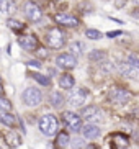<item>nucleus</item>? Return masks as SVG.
<instances>
[{
	"label": "nucleus",
	"instance_id": "nucleus-28",
	"mask_svg": "<svg viewBox=\"0 0 139 149\" xmlns=\"http://www.w3.org/2000/svg\"><path fill=\"white\" fill-rule=\"evenodd\" d=\"M105 57V53L103 51H93V53L90 54V59L92 61H95V59H103Z\"/></svg>",
	"mask_w": 139,
	"mask_h": 149
},
{
	"label": "nucleus",
	"instance_id": "nucleus-21",
	"mask_svg": "<svg viewBox=\"0 0 139 149\" xmlns=\"http://www.w3.org/2000/svg\"><path fill=\"white\" fill-rule=\"evenodd\" d=\"M7 25H8V26L12 28L13 31H22L23 28H25V25H23V23H20L18 20H13V18H8Z\"/></svg>",
	"mask_w": 139,
	"mask_h": 149
},
{
	"label": "nucleus",
	"instance_id": "nucleus-13",
	"mask_svg": "<svg viewBox=\"0 0 139 149\" xmlns=\"http://www.w3.org/2000/svg\"><path fill=\"white\" fill-rule=\"evenodd\" d=\"M82 116L87 120V121H98V120L101 118V113L97 107H87V108H83Z\"/></svg>",
	"mask_w": 139,
	"mask_h": 149
},
{
	"label": "nucleus",
	"instance_id": "nucleus-30",
	"mask_svg": "<svg viewBox=\"0 0 139 149\" xmlns=\"http://www.w3.org/2000/svg\"><path fill=\"white\" fill-rule=\"evenodd\" d=\"M120 35H121V31H110L106 36H108V38H116V36H120Z\"/></svg>",
	"mask_w": 139,
	"mask_h": 149
},
{
	"label": "nucleus",
	"instance_id": "nucleus-25",
	"mask_svg": "<svg viewBox=\"0 0 139 149\" xmlns=\"http://www.w3.org/2000/svg\"><path fill=\"white\" fill-rule=\"evenodd\" d=\"M126 62L128 64H131V66H134V67H139V57H138V54H129V57L126 59Z\"/></svg>",
	"mask_w": 139,
	"mask_h": 149
},
{
	"label": "nucleus",
	"instance_id": "nucleus-31",
	"mask_svg": "<svg viewBox=\"0 0 139 149\" xmlns=\"http://www.w3.org/2000/svg\"><path fill=\"white\" fill-rule=\"evenodd\" d=\"M116 8H121V7H124V5H126V0H116Z\"/></svg>",
	"mask_w": 139,
	"mask_h": 149
},
{
	"label": "nucleus",
	"instance_id": "nucleus-19",
	"mask_svg": "<svg viewBox=\"0 0 139 149\" xmlns=\"http://www.w3.org/2000/svg\"><path fill=\"white\" fill-rule=\"evenodd\" d=\"M69 141H70V138H69V134L65 131H61L59 134H57V139H56V144L59 146V148H65V146H69Z\"/></svg>",
	"mask_w": 139,
	"mask_h": 149
},
{
	"label": "nucleus",
	"instance_id": "nucleus-7",
	"mask_svg": "<svg viewBox=\"0 0 139 149\" xmlns=\"http://www.w3.org/2000/svg\"><path fill=\"white\" fill-rule=\"evenodd\" d=\"M87 90L85 88H77V90H74V92L70 93L69 97V103L70 107H74V108H77V107H82L85 102H87Z\"/></svg>",
	"mask_w": 139,
	"mask_h": 149
},
{
	"label": "nucleus",
	"instance_id": "nucleus-1",
	"mask_svg": "<svg viewBox=\"0 0 139 149\" xmlns=\"http://www.w3.org/2000/svg\"><path fill=\"white\" fill-rule=\"evenodd\" d=\"M46 43L51 49H61L65 44V33L61 28H51L46 33Z\"/></svg>",
	"mask_w": 139,
	"mask_h": 149
},
{
	"label": "nucleus",
	"instance_id": "nucleus-8",
	"mask_svg": "<svg viewBox=\"0 0 139 149\" xmlns=\"http://www.w3.org/2000/svg\"><path fill=\"white\" fill-rule=\"evenodd\" d=\"M56 23H59L61 26L65 28H77L79 26V18H75L74 15H67V13H57L54 17Z\"/></svg>",
	"mask_w": 139,
	"mask_h": 149
},
{
	"label": "nucleus",
	"instance_id": "nucleus-26",
	"mask_svg": "<svg viewBox=\"0 0 139 149\" xmlns=\"http://www.w3.org/2000/svg\"><path fill=\"white\" fill-rule=\"evenodd\" d=\"M33 77H35V80H38L41 85H49V84H51V80H49L48 77H44V75H41V74H35Z\"/></svg>",
	"mask_w": 139,
	"mask_h": 149
},
{
	"label": "nucleus",
	"instance_id": "nucleus-9",
	"mask_svg": "<svg viewBox=\"0 0 139 149\" xmlns=\"http://www.w3.org/2000/svg\"><path fill=\"white\" fill-rule=\"evenodd\" d=\"M56 64L61 69H74L75 64H77V59H75V56H72V54H61V56L56 57Z\"/></svg>",
	"mask_w": 139,
	"mask_h": 149
},
{
	"label": "nucleus",
	"instance_id": "nucleus-14",
	"mask_svg": "<svg viewBox=\"0 0 139 149\" xmlns=\"http://www.w3.org/2000/svg\"><path fill=\"white\" fill-rule=\"evenodd\" d=\"M5 143H7V146L12 149L18 148V146L22 144V138H20V134L15 131H8L7 134H5Z\"/></svg>",
	"mask_w": 139,
	"mask_h": 149
},
{
	"label": "nucleus",
	"instance_id": "nucleus-22",
	"mask_svg": "<svg viewBox=\"0 0 139 149\" xmlns=\"http://www.w3.org/2000/svg\"><path fill=\"white\" fill-rule=\"evenodd\" d=\"M70 51H72V56H80V54H83V44L82 43H74L72 46H70Z\"/></svg>",
	"mask_w": 139,
	"mask_h": 149
},
{
	"label": "nucleus",
	"instance_id": "nucleus-11",
	"mask_svg": "<svg viewBox=\"0 0 139 149\" xmlns=\"http://www.w3.org/2000/svg\"><path fill=\"white\" fill-rule=\"evenodd\" d=\"M128 144H129V139L126 134H123V133L111 134V148L113 149H124Z\"/></svg>",
	"mask_w": 139,
	"mask_h": 149
},
{
	"label": "nucleus",
	"instance_id": "nucleus-23",
	"mask_svg": "<svg viewBox=\"0 0 139 149\" xmlns=\"http://www.w3.org/2000/svg\"><path fill=\"white\" fill-rule=\"evenodd\" d=\"M12 110V102L0 97V111H10Z\"/></svg>",
	"mask_w": 139,
	"mask_h": 149
},
{
	"label": "nucleus",
	"instance_id": "nucleus-15",
	"mask_svg": "<svg viewBox=\"0 0 139 149\" xmlns=\"http://www.w3.org/2000/svg\"><path fill=\"white\" fill-rule=\"evenodd\" d=\"M120 70H121L123 75H128L131 79H138V74H139V67H134L128 64V62H123L121 66H120Z\"/></svg>",
	"mask_w": 139,
	"mask_h": 149
},
{
	"label": "nucleus",
	"instance_id": "nucleus-10",
	"mask_svg": "<svg viewBox=\"0 0 139 149\" xmlns=\"http://www.w3.org/2000/svg\"><path fill=\"white\" fill-rule=\"evenodd\" d=\"M18 44L22 46L25 51H35L38 48V38L33 35H22L18 38Z\"/></svg>",
	"mask_w": 139,
	"mask_h": 149
},
{
	"label": "nucleus",
	"instance_id": "nucleus-24",
	"mask_svg": "<svg viewBox=\"0 0 139 149\" xmlns=\"http://www.w3.org/2000/svg\"><path fill=\"white\" fill-rule=\"evenodd\" d=\"M85 36H87L88 40H100L103 35H101L98 30H87L85 31Z\"/></svg>",
	"mask_w": 139,
	"mask_h": 149
},
{
	"label": "nucleus",
	"instance_id": "nucleus-27",
	"mask_svg": "<svg viewBox=\"0 0 139 149\" xmlns=\"http://www.w3.org/2000/svg\"><path fill=\"white\" fill-rule=\"evenodd\" d=\"M35 51H36V54H38V56L41 57V59L48 57V49H46V48H39V46H38V48H36Z\"/></svg>",
	"mask_w": 139,
	"mask_h": 149
},
{
	"label": "nucleus",
	"instance_id": "nucleus-32",
	"mask_svg": "<svg viewBox=\"0 0 139 149\" xmlns=\"http://www.w3.org/2000/svg\"><path fill=\"white\" fill-rule=\"evenodd\" d=\"M0 97H3V87H2V84H0Z\"/></svg>",
	"mask_w": 139,
	"mask_h": 149
},
{
	"label": "nucleus",
	"instance_id": "nucleus-29",
	"mask_svg": "<svg viewBox=\"0 0 139 149\" xmlns=\"http://www.w3.org/2000/svg\"><path fill=\"white\" fill-rule=\"evenodd\" d=\"M28 66L35 67V69H39V67H41V64H39V62H36V61H30V62H28Z\"/></svg>",
	"mask_w": 139,
	"mask_h": 149
},
{
	"label": "nucleus",
	"instance_id": "nucleus-2",
	"mask_svg": "<svg viewBox=\"0 0 139 149\" xmlns=\"http://www.w3.org/2000/svg\"><path fill=\"white\" fill-rule=\"evenodd\" d=\"M57 128H59L57 118L52 116V115H44L43 118L39 120V130L46 136H54L57 133Z\"/></svg>",
	"mask_w": 139,
	"mask_h": 149
},
{
	"label": "nucleus",
	"instance_id": "nucleus-17",
	"mask_svg": "<svg viewBox=\"0 0 139 149\" xmlns=\"http://www.w3.org/2000/svg\"><path fill=\"white\" fill-rule=\"evenodd\" d=\"M74 75H70V74H62L61 75V79H59V85H61V88H74Z\"/></svg>",
	"mask_w": 139,
	"mask_h": 149
},
{
	"label": "nucleus",
	"instance_id": "nucleus-20",
	"mask_svg": "<svg viewBox=\"0 0 139 149\" xmlns=\"http://www.w3.org/2000/svg\"><path fill=\"white\" fill-rule=\"evenodd\" d=\"M51 102H52V107L61 108V107L64 105V97L61 95V92H52L51 93Z\"/></svg>",
	"mask_w": 139,
	"mask_h": 149
},
{
	"label": "nucleus",
	"instance_id": "nucleus-16",
	"mask_svg": "<svg viewBox=\"0 0 139 149\" xmlns=\"http://www.w3.org/2000/svg\"><path fill=\"white\" fill-rule=\"evenodd\" d=\"M0 123H3L5 126H8V128H13L17 125V118L10 111H0Z\"/></svg>",
	"mask_w": 139,
	"mask_h": 149
},
{
	"label": "nucleus",
	"instance_id": "nucleus-6",
	"mask_svg": "<svg viewBox=\"0 0 139 149\" xmlns=\"http://www.w3.org/2000/svg\"><path fill=\"white\" fill-rule=\"evenodd\" d=\"M128 98H129V92L126 88H121V87H115L110 90V100L113 103H118V105H123L126 103Z\"/></svg>",
	"mask_w": 139,
	"mask_h": 149
},
{
	"label": "nucleus",
	"instance_id": "nucleus-4",
	"mask_svg": "<svg viewBox=\"0 0 139 149\" xmlns=\"http://www.w3.org/2000/svg\"><path fill=\"white\" fill-rule=\"evenodd\" d=\"M23 10H25V15H26V18H28L30 22L36 23V22H39V20L43 18V12H41V8H39L35 2H26L25 7H23Z\"/></svg>",
	"mask_w": 139,
	"mask_h": 149
},
{
	"label": "nucleus",
	"instance_id": "nucleus-18",
	"mask_svg": "<svg viewBox=\"0 0 139 149\" xmlns=\"http://www.w3.org/2000/svg\"><path fill=\"white\" fill-rule=\"evenodd\" d=\"M15 3H13V0H0V12L2 13H13L15 12Z\"/></svg>",
	"mask_w": 139,
	"mask_h": 149
},
{
	"label": "nucleus",
	"instance_id": "nucleus-12",
	"mask_svg": "<svg viewBox=\"0 0 139 149\" xmlns=\"http://www.w3.org/2000/svg\"><path fill=\"white\" fill-rule=\"evenodd\" d=\"M80 131H82L83 138H87V139H97L100 136V128L97 125H85L80 128Z\"/></svg>",
	"mask_w": 139,
	"mask_h": 149
},
{
	"label": "nucleus",
	"instance_id": "nucleus-5",
	"mask_svg": "<svg viewBox=\"0 0 139 149\" xmlns=\"http://www.w3.org/2000/svg\"><path fill=\"white\" fill-rule=\"evenodd\" d=\"M62 120H64V123H65V125H67V126H69L74 133L80 131V128H82V118H80L79 115L72 113V111H65V113L62 115Z\"/></svg>",
	"mask_w": 139,
	"mask_h": 149
},
{
	"label": "nucleus",
	"instance_id": "nucleus-3",
	"mask_svg": "<svg viewBox=\"0 0 139 149\" xmlns=\"http://www.w3.org/2000/svg\"><path fill=\"white\" fill-rule=\"evenodd\" d=\"M43 100V95L39 92V88H35V87H28L23 92V102H25L28 107H38Z\"/></svg>",
	"mask_w": 139,
	"mask_h": 149
}]
</instances>
